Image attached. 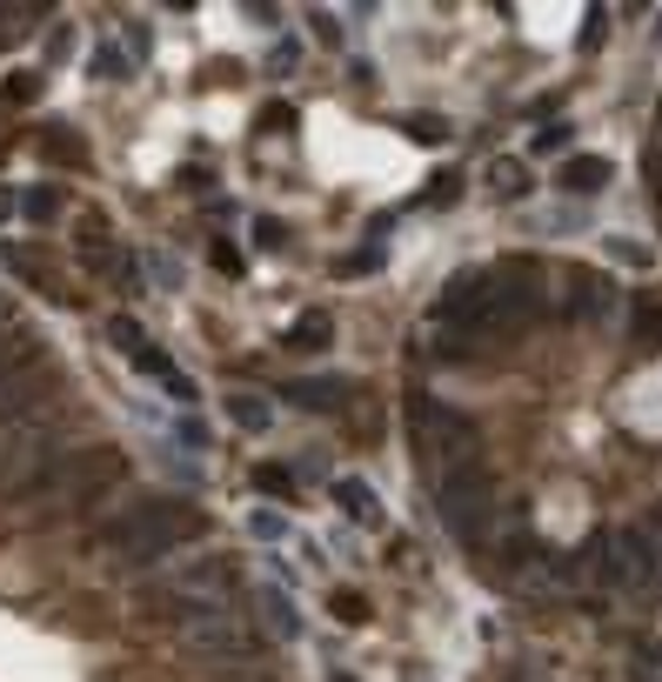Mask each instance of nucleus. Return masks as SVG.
I'll list each match as a JSON object with an SVG mask.
<instances>
[{"label":"nucleus","instance_id":"1","mask_svg":"<svg viewBox=\"0 0 662 682\" xmlns=\"http://www.w3.org/2000/svg\"><path fill=\"white\" fill-rule=\"evenodd\" d=\"M201 536V516L188 502H128L121 516L101 529V549L108 556H121V562H161V556H175L181 542H195Z\"/></svg>","mask_w":662,"mask_h":682},{"label":"nucleus","instance_id":"2","mask_svg":"<svg viewBox=\"0 0 662 682\" xmlns=\"http://www.w3.org/2000/svg\"><path fill=\"white\" fill-rule=\"evenodd\" d=\"M408 436H416L422 475H429V482H442L449 469H462V462H468V449H475V421H468L462 408L435 402V395H408Z\"/></svg>","mask_w":662,"mask_h":682},{"label":"nucleus","instance_id":"3","mask_svg":"<svg viewBox=\"0 0 662 682\" xmlns=\"http://www.w3.org/2000/svg\"><path fill=\"white\" fill-rule=\"evenodd\" d=\"M121 475H128L121 449H67V455L47 462L41 488H54V495H67V502H88V495H101V488L121 482Z\"/></svg>","mask_w":662,"mask_h":682},{"label":"nucleus","instance_id":"4","mask_svg":"<svg viewBox=\"0 0 662 682\" xmlns=\"http://www.w3.org/2000/svg\"><path fill=\"white\" fill-rule=\"evenodd\" d=\"M181 636H188V649L208 656V662H247V656H255V636H247L228 609H208V616L181 623Z\"/></svg>","mask_w":662,"mask_h":682},{"label":"nucleus","instance_id":"5","mask_svg":"<svg viewBox=\"0 0 662 682\" xmlns=\"http://www.w3.org/2000/svg\"><path fill=\"white\" fill-rule=\"evenodd\" d=\"M609 536H616V556H622V569H629V595L662 588V556H655V542L642 536V522H636V529H609Z\"/></svg>","mask_w":662,"mask_h":682},{"label":"nucleus","instance_id":"6","mask_svg":"<svg viewBox=\"0 0 662 682\" xmlns=\"http://www.w3.org/2000/svg\"><path fill=\"white\" fill-rule=\"evenodd\" d=\"M609 182H616V161H609V154H569L562 175H555V188H562L569 201H596Z\"/></svg>","mask_w":662,"mask_h":682},{"label":"nucleus","instance_id":"7","mask_svg":"<svg viewBox=\"0 0 662 682\" xmlns=\"http://www.w3.org/2000/svg\"><path fill=\"white\" fill-rule=\"evenodd\" d=\"M282 395L295 402V408H328V415H335V408H349V395H355V382L349 375H295V382H282Z\"/></svg>","mask_w":662,"mask_h":682},{"label":"nucleus","instance_id":"8","mask_svg":"<svg viewBox=\"0 0 662 682\" xmlns=\"http://www.w3.org/2000/svg\"><path fill=\"white\" fill-rule=\"evenodd\" d=\"M529 188H536V161L529 154H495L488 161V195L495 201H522Z\"/></svg>","mask_w":662,"mask_h":682},{"label":"nucleus","instance_id":"9","mask_svg":"<svg viewBox=\"0 0 662 682\" xmlns=\"http://www.w3.org/2000/svg\"><path fill=\"white\" fill-rule=\"evenodd\" d=\"M335 502L349 508L355 522H368V529H382V522H388V508H382V495H375V488H368L362 475H335Z\"/></svg>","mask_w":662,"mask_h":682},{"label":"nucleus","instance_id":"10","mask_svg":"<svg viewBox=\"0 0 662 682\" xmlns=\"http://www.w3.org/2000/svg\"><path fill=\"white\" fill-rule=\"evenodd\" d=\"M569 321H596L609 308V275H569Z\"/></svg>","mask_w":662,"mask_h":682},{"label":"nucleus","instance_id":"11","mask_svg":"<svg viewBox=\"0 0 662 682\" xmlns=\"http://www.w3.org/2000/svg\"><path fill=\"white\" fill-rule=\"evenodd\" d=\"M328 341H335V321H328L321 308H308L288 334H282V349H295V355H315V349H328Z\"/></svg>","mask_w":662,"mask_h":682},{"label":"nucleus","instance_id":"12","mask_svg":"<svg viewBox=\"0 0 662 682\" xmlns=\"http://www.w3.org/2000/svg\"><path fill=\"white\" fill-rule=\"evenodd\" d=\"M221 408H228V421L241 436H268V421H275V408L262 395H221Z\"/></svg>","mask_w":662,"mask_h":682},{"label":"nucleus","instance_id":"13","mask_svg":"<svg viewBox=\"0 0 662 682\" xmlns=\"http://www.w3.org/2000/svg\"><path fill=\"white\" fill-rule=\"evenodd\" d=\"M88 74H95V80H114V88H121V80H134V54H128L121 41H95Z\"/></svg>","mask_w":662,"mask_h":682},{"label":"nucleus","instance_id":"14","mask_svg":"<svg viewBox=\"0 0 662 682\" xmlns=\"http://www.w3.org/2000/svg\"><path fill=\"white\" fill-rule=\"evenodd\" d=\"M262 616H268V629H275L282 642L301 636V616H295V603H288V588H262Z\"/></svg>","mask_w":662,"mask_h":682},{"label":"nucleus","instance_id":"15","mask_svg":"<svg viewBox=\"0 0 662 682\" xmlns=\"http://www.w3.org/2000/svg\"><path fill=\"white\" fill-rule=\"evenodd\" d=\"M603 254H609L616 268H636V275H649V268H655V254H649L642 241H622V234H603Z\"/></svg>","mask_w":662,"mask_h":682},{"label":"nucleus","instance_id":"16","mask_svg":"<svg viewBox=\"0 0 662 682\" xmlns=\"http://www.w3.org/2000/svg\"><path fill=\"white\" fill-rule=\"evenodd\" d=\"M401 134H408V141H422V147H442L455 128H449L442 114H401Z\"/></svg>","mask_w":662,"mask_h":682},{"label":"nucleus","instance_id":"17","mask_svg":"<svg viewBox=\"0 0 662 682\" xmlns=\"http://www.w3.org/2000/svg\"><path fill=\"white\" fill-rule=\"evenodd\" d=\"M108 341H114V349H121L128 362L147 349V334H141V321H134V315H108Z\"/></svg>","mask_w":662,"mask_h":682},{"label":"nucleus","instance_id":"18","mask_svg":"<svg viewBox=\"0 0 662 682\" xmlns=\"http://www.w3.org/2000/svg\"><path fill=\"white\" fill-rule=\"evenodd\" d=\"M328 609L355 629V623H368V595H362V588H335V595H328Z\"/></svg>","mask_w":662,"mask_h":682},{"label":"nucleus","instance_id":"19","mask_svg":"<svg viewBox=\"0 0 662 682\" xmlns=\"http://www.w3.org/2000/svg\"><path fill=\"white\" fill-rule=\"evenodd\" d=\"M147 282L175 295V288H181V262H175V254H147Z\"/></svg>","mask_w":662,"mask_h":682},{"label":"nucleus","instance_id":"20","mask_svg":"<svg viewBox=\"0 0 662 682\" xmlns=\"http://www.w3.org/2000/svg\"><path fill=\"white\" fill-rule=\"evenodd\" d=\"M21 215H27V221H54V215H60V195H54V188H34V195H21Z\"/></svg>","mask_w":662,"mask_h":682},{"label":"nucleus","instance_id":"21","mask_svg":"<svg viewBox=\"0 0 662 682\" xmlns=\"http://www.w3.org/2000/svg\"><path fill=\"white\" fill-rule=\"evenodd\" d=\"M255 488H262V495H295V469L262 462V469H255Z\"/></svg>","mask_w":662,"mask_h":682},{"label":"nucleus","instance_id":"22","mask_svg":"<svg viewBox=\"0 0 662 682\" xmlns=\"http://www.w3.org/2000/svg\"><path fill=\"white\" fill-rule=\"evenodd\" d=\"M422 201H429V208H455V201H462V175H455V167H449V175H435V188H429Z\"/></svg>","mask_w":662,"mask_h":682},{"label":"nucleus","instance_id":"23","mask_svg":"<svg viewBox=\"0 0 662 682\" xmlns=\"http://www.w3.org/2000/svg\"><path fill=\"white\" fill-rule=\"evenodd\" d=\"M41 147H47V154H60L67 167H80V161H88V154H80V141H74V134H60V128H54V134H41Z\"/></svg>","mask_w":662,"mask_h":682},{"label":"nucleus","instance_id":"24","mask_svg":"<svg viewBox=\"0 0 662 682\" xmlns=\"http://www.w3.org/2000/svg\"><path fill=\"white\" fill-rule=\"evenodd\" d=\"M295 67H301V47H295V41H275V54H268V74H275V80H288Z\"/></svg>","mask_w":662,"mask_h":682},{"label":"nucleus","instance_id":"25","mask_svg":"<svg viewBox=\"0 0 662 682\" xmlns=\"http://www.w3.org/2000/svg\"><path fill=\"white\" fill-rule=\"evenodd\" d=\"M569 141H575V128H569V121H549V128L536 134V154H562Z\"/></svg>","mask_w":662,"mask_h":682},{"label":"nucleus","instance_id":"26","mask_svg":"<svg viewBox=\"0 0 662 682\" xmlns=\"http://www.w3.org/2000/svg\"><path fill=\"white\" fill-rule=\"evenodd\" d=\"M247 529H255L262 542H282V536H288V516H268V508H255V516H247Z\"/></svg>","mask_w":662,"mask_h":682},{"label":"nucleus","instance_id":"27","mask_svg":"<svg viewBox=\"0 0 662 682\" xmlns=\"http://www.w3.org/2000/svg\"><path fill=\"white\" fill-rule=\"evenodd\" d=\"M208 254H214V268H221V275H241V248H234V241H214Z\"/></svg>","mask_w":662,"mask_h":682},{"label":"nucleus","instance_id":"28","mask_svg":"<svg viewBox=\"0 0 662 682\" xmlns=\"http://www.w3.org/2000/svg\"><path fill=\"white\" fill-rule=\"evenodd\" d=\"M642 175H649V195L662 201V141H655V147L642 154Z\"/></svg>","mask_w":662,"mask_h":682},{"label":"nucleus","instance_id":"29","mask_svg":"<svg viewBox=\"0 0 662 682\" xmlns=\"http://www.w3.org/2000/svg\"><path fill=\"white\" fill-rule=\"evenodd\" d=\"M255 248H288V228L282 221H255Z\"/></svg>","mask_w":662,"mask_h":682},{"label":"nucleus","instance_id":"30","mask_svg":"<svg viewBox=\"0 0 662 682\" xmlns=\"http://www.w3.org/2000/svg\"><path fill=\"white\" fill-rule=\"evenodd\" d=\"M308 21H315V41H321V47H342V28H335V14H308Z\"/></svg>","mask_w":662,"mask_h":682},{"label":"nucleus","instance_id":"31","mask_svg":"<svg viewBox=\"0 0 662 682\" xmlns=\"http://www.w3.org/2000/svg\"><path fill=\"white\" fill-rule=\"evenodd\" d=\"M34 95H41V74H14L8 80V101H34Z\"/></svg>","mask_w":662,"mask_h":682},{"label":"nucleus","instance_id":"32","mask_svg":"<svg viewBox=\"0 0 662 682\" xmlns=\"http://www.w3.org/2000/svg\"><path fill=\"white\" fill-rule=\"evenodd\" d=\"M161 388H168V395H175V402H201V388H195V382H188V375H181V369H175V375H168V382H161Z\"/></svg>","mask_w":662,"mask_h":682},{"label":"nucleus","instance_id":"33","mask_svg":"<svg viewBox=\"0 0 662 682\" xmlns=\"http://www.w3.org/2000/svg\"><path fill=\"white\" fill-rule=\"evenodd\" d=\"M603 28H609V8H589V28H583V47H596V41H603Z\"/></svg>","mask_w":662,"mask_h":682},{"label":"nucleus","instance_id":"34","mask_svg":"<svg viewBox=\"0 0 662 682\" xmlns=\"http://www.w3.org/2000/svg\"><path fill=\"white\" fill-rule=\"evenodd\" d=\"M262 128H275V134H288V128H295V108H268V114H262Z\"/></svg>","mask_w":662,"mask_h":682},{"label":"nucleus","instance_id":"35","mask_svg":"<svg viewBox=\"0 0 662 682\" xmlns=\"http://www.w3.org/2000/svg\"><path fill=\"white\" fill-rule=\"evenodd\" d=\"M8 215H14V195H0V221H8Z\"/></svg>","mask_w":662,"mask_h":682},{"label":"nucleus","instance_id":"36","mask_svg":"<svg viewBox=\"0 0 662 682\" xmlns=\"http://www.w3.org/2000/svg\"><path fill=\"white\" fill-rule=\"evenodd\" d=\"M655 41H662V28H655Z\"/></svg>","mask_w":662,"mask_h":682}]
</instances>
